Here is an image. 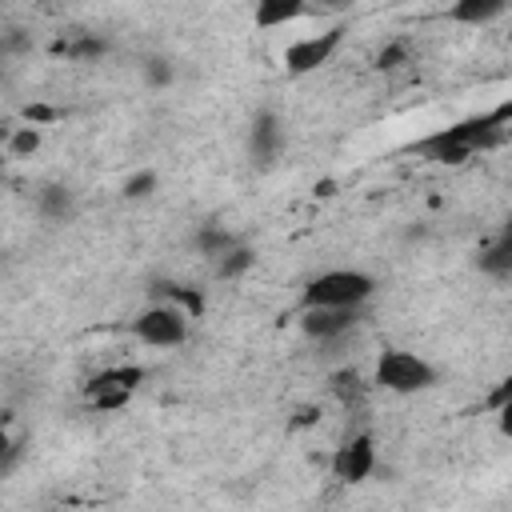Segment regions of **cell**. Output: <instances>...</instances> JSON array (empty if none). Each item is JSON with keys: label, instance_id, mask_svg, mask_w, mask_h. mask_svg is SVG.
<instances>
[{"label": "cell", "instance_id": "6da1fadb", "mask_svg": "<svg viewBox=\"0 0 512 512\" xmlns=\"http://www.w3.org/2000/svg\"><path fill=\"white\" fill-rule=\"evenodd\" d=\"M508 120H512V104H500L496 112L488 116H472V120H460L436 136H428L420 144V152L436 164H464L472 152L480 148H496L504 136H508Z\"/></svg>", "mask_w": 512, "mask_h": 512}, {"label": "cell", "instance_id": "7a4b0ae2", "mask_svg": "<svg viewBox=\"0 0 512 512\" xmlns=\"http://www.w3.org/2000/svg\"><path fill=\"white\" fill-rule=\"evenodd\" d=\"M376 384L388 388V392H424L436 384V368L428 360H420L416 352H404V348H388L376 364Z\"/></svg>", "mask_w": 512, "mask_h": 512}, {"label": "cell", "instance_id": "3957f363", "mask_svg": "<svg viewBox=\"0 0 512 512\" xmlns=\"http://www.w3.org/2000/svg\"><path fill=\"white\" fill-rule=\"evenodd\" d=\"M372 292H376V280L368 272L336 268V272L316 276L304 288V308H316V304H364Z\"/></svg>", "mask_w": 512, "mask_h": 512}, {"label": "cell", "instance_id": "277c9868", "mask_svg": "<svg viewBox=\"0 0 512 512\" xmlns=\"http://www.w3.org/2000/svg\"><path fill=\"white\" fill-rule=\"evenodd\" d=\"M360 320V304H316V308H304L300 316V328L320 340V344H332L340 336H348Z\"/></svg>", "mask_w": 512, "mask_h": 512}, {"label": "cell", "instance_id": "5b68a950", "mask_svg": "<svg viewBox=\"0 0 512 512\" xmlns=\"http://www.w3.org/2000/svg\"><path fill=\"white\" fill-rule=\"evenodd\" d=\"M132 332H136L144 344H152V348H172V344H180V340L188 336V320H184L180 308L156 304V308H148V312H140V316L132 320Z\"/></svg>", "mask_w": 512, "mask_h": 512}, {"label": "cell", "instance_id": "8992f818", "mask_svg": "<svg viewBox=\"0 0 512 512\" xmlns=\"http://www.w3.org/2000/svg\"><path fill=\"white\" fill-rule=\"evenodd\" d=\"M144 380V372L140 368H104V372H96L92 380H88V400L96 404V408H104V412H112V408H120V404H128V396L136 392V384Z\"/></svg>", "mask_w": 512, "mask_h": 512}, {"label": "cell", "instance_id": "52a82bcc", "mask_svg": "<svg viewBox=\"0 0 512 512\" xmlns=\"http://www.w3.org/2000/svg\"><path fill=\"white\" fill-rule=\"evenodd\" d=\"M344 40V28H328L320 36H308V40H296L284 48V68L292 76H304V72H316L320 64H328V56L336 52V44Z\"/></svg>", "mask_w": 512, "mask_h": 512}, {"label": "cell", "instance_id": "ba28073f", "mask_svg": "<svg viewBox=\"0 0 512 512\" xmlns=\"http://www.w3.org/2000/svg\"><path fill=\"white\" fill-rule=\"evenodd\" d=\"M372 468H376L372 436H352V440H344V444L336 448V456H332V472H336V480H344V484H360Z\"/></svg>", "mask_w": 512, "mask_h": 512}, {"label": "cell", "instance_id": "9c48e42d", "mask_svg": "<svg viewBox=\"0 0 512 512\" xmlns=\"http://www.w3.org/2000/svg\"><path fill=\"white\" fill-rule=\"evenodd\" d=\"M248 148H252V160L256 164H272L284 148V128L276 120V112H256L252 120V132H248Z\"/></svg>", "mask_w": 512, "mask_h": 512}, {"label": "cell", "instance_id": "30bf717a", "mask_svg": "<svg viewBox=\"0 0 512 512\" xmlns=\"http://www.w3.org/2000/svg\"><path fill=\"white\" fill-rule=\"evenodd\" d=\"M508 12V0H456L452 8H448V16L456 20V24H492V20H500Z\"/></svg>", "mask_w": 512, "mask_h": 512}, {"label": "cell", "instance_id": "8fae6325", "mask_svg": "<svg viewBox=\"0 0 512 512\" xmlns=\"http://www.w3.org/2000/svg\"><path fill=\"white\" fill-rule=\"evenodd\" d=\"M304 8H308V0H256V24L280 28V24H292Z\"/></svg>", "mask_w": 512, "mask_h": 512}, {"label": "cell", "instance_id": "7c38bea8", "mask_svg": "<svg viewBox=\"0 0 512 512\" xmlns=\"http://www.w3.org/2000/svg\"><path fill=\"white\" fill-rule=\"evenodd\" d=\"M480 268L488 276H508L512 272V228H504L484 252H480Z\"/></svg>", "mask_w": 512, "mask_h": 512}, {"label": "cell", "instance_id": "4fadbf2b", "mask_svg": "<svg viewBox=\"0 0 512 512\" xmlns=\"http://www.w3.org/2000/svg\"><path fill=\"white\" fill-rule=\"evenodd\" d=\"M40 216L48 220V224H64L72 212H76V204H72V192L68 188H60V184H48L44 192H40Z\"/></svg>", "mask_w": 512, "mask_h": 512}, {"label": "cell", "instance_id": "5bb4252c", "mask_svg": "<svg viewBox=\"0 0 512 512\" xmlns=\"http://www.w3.org/2000/svg\"><path fill=\"white\" fill-rule=\"evenodd\" d=\"M332 392H336V400L344 404V408H352V404H360L364 400V376L356 372V368H340L336 376H332Z\"/></svg>", "mask_w": 512, "mask_h": 512}, {"label": "cell", "instance_id": "9a60e30c", "mask_svg": "<svg viewBox=\"0 0 512 512\" xmlns=\"http://www.w3.org/2000/svg\"><path fill=\"white\" fill-rule=\"evenodd\" d=\"M152 296H156V300H176V304L188 308L192 316H200V308H204L200 292H196V288H180V284H152Z\"/></svg>", "mask_w": 512, "mask_h": 512}, {"label": "cell", "instance_id": "2e32d148", "mask_svg": "<svg viewBox=\"0 0 512 512\" xmlns=\"http://www.w3.org/2000/svg\"><path fill=\"white\" fill-rule=\"evenodd\" d=\"M196 248L204 252V256H212V260H220L228 248H236V236H228L224 228H204L200 236H196Z\"/></svg>", "mask_w": 512, "mask_h": 512}, {"label": "cell", "instance_id": "e0dca14e", "mask_svg": "<svg viewBox=\"0 0 512 512\" xmlns=\"http://www.w3.org/2000/svg\"><path fill=\"white\" fill-rule=\"evenodd\" d=\"M252 264V252L244 248V244H236V248H228L220 260H216V276H224V280H232V276H240L244 268Z\"/></svg>", "mask_w": 512, "mask_h": 512}, {"label": "cell", "instance_id": "ac0fdd59", "mask_svg": "<svg viewBox=\"0 0 512 512\" xmlns=\"http://www.w3.org/2000/svg\"><path fill=\"white\" fill-rule=\"evenodd\" d=\"M56 52H64V56H72V60H92V56L104 52V44L88 36V40H76V44H56Z\"/></svg>", "mask_w": 512, "mask_h": 512}, {"label": "cell", "instance_id": "d6986e66", "mask_svg": "<svg viewBox=\"0 0 512 512\" xmlns=\"http://www.w3.org/2000/svg\"><path fill=\"white\" fill-rule=\"evenodd\" d=\"M144 80H148L152 88H164V84L172 80V64H168V60H156V56L144 60Z\"/></svg>", "mask_w": 512, "mask_h": 512}, {"label": "cell", "instance_id": "ffe728a7", "mask_svg": "<svg viewBox=\"0 0 512 512\" xmlns=\"http://www.w3.org/2000/svg\"><path fill=\"white\" fill-rule=\"evenodd\" d=\"M404 60H408V44L396 40V44H388V48L376 56V68H380V72H384V68H400Z\"/></svg>", "mask_w": 512, "mask_h": 512}, {"label": "cell", "instance_id": "44dd1931", "mask_svg": "<svg viewBox=\"0 0 512 512\" xmlns=\"http://www.w3.org/2000/svg\"><path fill=\"white\" fill-rule=\"evenodd\" d=\"M152 188H156V176H152V172H136V176L124 184V196H128V200H140V196H148Z\"/></svg>", "mask_w": 512, "mask_h": 512}, {"label": "cell", "instance_id": "7402d4cb", "mask_svg": "<svg viewBox=\"0 0 512 512\" xmlns=\"http://www.w3.org/2000/svg\"><path fill=\"white\" fill-rule=\"evenodd\" d=\"M40 148V132L36 128H20L16 136H12V152L16 156H28V152H36Z\"/></svg>", "mask_w": 512, "mask_h": 512}, {"label": "cell", "instance_id": "603a6c76", "mask_svg": "<svg viewBox=\"0 0 512 512\" xmlns=\"http://www.w3.org/2000/svg\"><path fill=\"white\" fill-rule=\"evenodd\" d=\"M508 392H512V384H500V388H496V396H492L488 404H492V408H504V400H508Z\"/></svg>", "mask_w": 512, "mask_h": 512}, {"label": "cell", "instance_id": "cb8c5ba5", "mask_svg": "<svg viewBox=\"0 0 512 512\" xmlns=\"http://www.w3.org/2000/svg\"><path fill=\"white\" fill-rule=\"evenodd\" d=\"M316 4H320V8H348L352 0H316Z\"/></svg>", "mask_w": 512, "mask_h": 512}, {"label": "cell", "instance_id": "d4e9b609", "mask_svg": "<svg viewBox=\"0 0 512 512\" xmlns=\"http://www.w3.org/2000/svg\"><path fill=\"white\" fill-rule=\"evenodd\" d=\"M8 452V436H4V428H0V456Z\"/></svg>", "mask_w": 512, "mask_h": 512}]
</instances>
